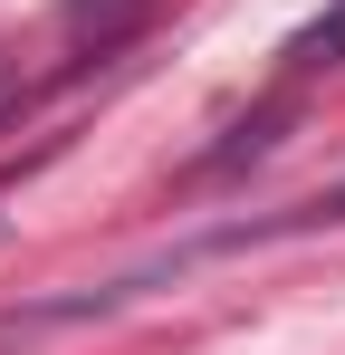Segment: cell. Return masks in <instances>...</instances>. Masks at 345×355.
Masks as SVG:
<instances>
[{"label":"cell","instance_id":"obj_4","mask_svg":"<svg viewBox=\"0 0 345 355\" xmlns=\"http://www.w3.org/2000/svg\"><path fill=\"white\" fill-rule=\"evenodd\" d=\"M10 87H19V67H10V58H0V96H10Z\"/></svg>","mask_w":345,"mask_h":355},{"label":"cell","instance_id":"obj_1","mask_svg":"<svg viewBox=\"0 0 345 355\" xmlns=\"http://www.w3.org/2000/svg\"><path fill=\"white\" fill-rule=\"evenodd\" d=\"M288 67L297 77H317V67H345V0H326L297 39H288Z\"/></svg>","mask_w":345,"mask_h":355},{"label":"cell","instance_id":"obj_3","mask_svg":"<svg viewBox=\"0 0 345 355\" xmlns=\"http://www.w3.org/2000/svg\"><path fill=\"white\" fill-rule=\"evenodd\" d=\"M106 10H134V0H67V29H106Z\"/></svg>","mask_w":345,"mask_h":355},{"label":"cell","instance_id":"obj_2","mask_svg":"<svg viewBox=\"0 0 345 355\" xmlns=\"http://www.w3.org/2000/svg\"><path fill=\"white\" fill-rule=\"evenodd\" d=\"M317 221H345V182H336V192H317V202H297V211H288V231H317Z\"/></svg>","mask_w":345,"mask_h":355}]
</instances>
